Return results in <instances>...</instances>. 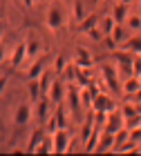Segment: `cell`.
<instances>
[{"label": "cell", "instance_id": "cell-1", "mask_svg": "<svg viewBox=\"0 0 141 156\" xmlns=\"http://www.w3.org/2000/svg\"><path fill=\"white\" fill-rule=\"evenodd\" d=\"M101 76H103V83H105V87H108L110 94H119V91H121L117 65H108V62H105V65L101 67Z\"/></svg>", "mask_w": 141, "mask_h": 156}, {"label": "cell", "instance_id": "cell-2", "mask_svg": "<svg viewBox=\"0 0 141 156\" xmlns=\"http://www.w3.org/2000/svg\"><path fill=\"white\" fill-rule=\"evenodd\" d=\"M52 138H54V152H58V154H65L69 150V127H58L54 134H52Z\"/></svg>", "mask_w": 141, "mask_h": 156}, {"label": "cell", "instance_id": "cell-3", "mask_svg": "<svg viewBox=\"0 0 141 156\" xmlns=\"http://www.w3.org/2000/svg\"><path fill=\"white\" fill-rule=\"evenodd\" d=\"M92 109H94V112H114V109H117V103L108 96V91H101V94L94 96Z\"/></svg>", "mask_w": 141, "mask_h": 156}, {"label": "cell", "instance_id": "cell-4", "mask_svg": "<svg viewBox=\"0 0 141 156\" xmlns=\"http://www.w3.org/2000/svg\"><path fill=\"white\" fill-rule=\"evenodd\" d=\"M27 58V42L25 40H20L16 47H13V51L9 56V67L11 69H18L20 65H23V60Z\"/></svg>", "mask_w": 141, "mask_h": 156}, {"label": "cell", "instance_id": "cell-5", "mask_svg": "<svg viewBox=\"0 0 141 156\" xmlns=\"http://www.w3.org/2000/svg\"><path fill=\"white\" fill-rule=\"evenodd\" d=\"M63 23H65V18H63V11H61V7L58 5H52L49 7V13H47V27L52 31H58Z\"/></svg>", "mask_w": 141, "mask_h": 156}, {"label": "cell", "instance_id": "cell-6", "mask_svg": "<svg viewBox=\"0 0 141 156\" xmlns=\"http://www.w3.org/2000/svg\"><path fill=\"white\" fill-rule=\"evenodd\" d=\"M32 105L29 103H20L18 105V109H16V114H13V123H16L18 127H25L27 123L32 120Z\"/></svg>", "mask_w": 141, "mask_h": 156}, {"label": "cell", "instance_id": "cell-7", "mask_svg": "<svg viewBox=\"0 0 141 156\" xmlns=\"http://www.w3.org/2000/svg\"><path fill=\"white\" fill-rule=\"evenodd\" d=\"M123 127V116H121V112H110V118H108V123H105L103 129L105 132H110V134H117L119 129Z\"/></svg>", "mask_w": 141, "mask_h": 156}, {"label": "cell", "instance_id": "cell-8", "mask_svg": "<svg viewBox=\"0 0 141 156\" xmlns=\"http://www.w3.org/2000/svg\"><path fill=\"white\" fill-rule=\"evenodd\" d=\"M47 98H49V103H52V105H58V103L63 101V80H61V78H54Z\"/></svg>", "mask_w": 141, "mask_h": 156}, {"label": "cell", "instance_id": "cell-9", "mask_svg": "<svg viewBox=\"0 0 141 156\" xmlns=\"http://www.w3.org/2000/svg\"><path fill=\"white\" fill-rule=\"evenodd\" d=\"M141 89V76H128L125 78V83L121 85V91L123 94H128V96H132V94H137V91Z\"/></svg>", "mask_w": 141, "mask_h": 156}, {"label": "cell", "instance_id": "cell-10", "mask_svg": "<svg viewBox=\"0 0 141 156\" xmlns=\"http://www.w3.org/2000/svg\"><path fill=\"white\" fill-rule=\"evenodd\" d=\"M49 105H52V103H49L47 96H43V98L36 103V118L40 120V123H47V118L52 116V114H49Z\"/></svg>", "mask_w": 141, "mask_h": 156}, {"label": "cell", "instance_id": "cell-11", "mask_svg": "<svg viewBox=\"0 0 141 156\" xmlns=\"http://www.w3.org/2000/svg\"><path fill=\"white\" fill-rule=\"evenodd\" d=\"M74 62L79 67H92L94 65V58H92V54L87 51V49H83V47H76V58Z\"/></svg>", "mask_w": 141, "mask_h": 156}, {"label": "cell", "instance_id": "cell-12", "mask_svg": "<svg viewBox=\"0 0 141 156\" xmlns=\"http://www.w3.org/2000/svg\"><path fill=\"white\" fill-rule=\"evenodd\" d=\"M114 147V134L110 132H101V138H98V145H96V152H110Z\"/></svg>", "mask_w": 141, "mask_h": 156}, {"label": "cell", "instance_id": "cell-13", "mask_svg": "<svg viewBox=\"0 0 141 156\" xmlns=\"http://www.w3.org/2000/svg\"><path fill=\"white\" fill-rule=\"evenodd\" d=\"M112 18L117 20V25H123L125 20H128V5L119 0V2L114 5V9H112Z\"/></svg>", "mask_w": 141, "mask_h": 156}, {"label": "cell", "instance_id": "cell-14", "mask_svg": "<svg viewBox=\"0 0 141 156\" xmlns=\"http://www.w3.org/2000/svg\"><path fill=\"white\" fill-rule=\"evenodd\" d=\"M94 27H98V13H87V16L79 23V29L83 34H87L90 29H94Z\"/></svg>", "mask_w": 141, "mask_h": 156}, {"label": "cell", "instance_id": "cell-15", "mask_svg": "<svg viewBox=\"0 0 141 156\" xmlns=\"http://www.w3.org/2000/svg\"><path fill=\"white\" fill-rule=\"evenodd\" d=\"M43 72H45V58H43V56H36V60H34L32 67L27 69V76H29V78H38Z\"/></svg>", "mask_w": 141, "mask_h": 156}, {"label": "cell", "instance_id": "cell-16", "mask_svg": "<svg viewBox=\"0 0 141 156\" xmlns=\"http://www.w3.org/2000/svg\"><path fill=\"white\" fill-rule=\"evenodd\" d=\"M27 89H29V96H32V105H36L40 98H43V94H40V83H38V78H29V83H27Z\"/></svg>", "mask_w": 141, "mask_h": 156}, {"label": "cell", "instance_id": "cell-17", "mask_svg": "<svg viewBox=\"0 0 141 156\" xmlns=\"http://www.w3.org/2000/svg\"><path fill=\"white\" fill-rule=\"evenodd\" d=\"M121 49H125V51H130V54H141V36H132L128 40H123Z\"/></svg>", "mask_w": 141, "mask_h": 156}, {"label": "cell", "instance_id": "cell-18", "mask_svg": "<svg viewBox=\"0 0 141 156\" xmlns=\"http://www.w3.org/2000/svg\"><path fill=\"white\" fill-rule=\"evenodd\" d=\"M76 80H79L81 87H90V85H92V72H90V67H79Z\"/></svg>", "mask_w": 141, "mask_h": 156}, {"label": "cell", "instance_id": "cell-19", "mask_svg": "<svg viewBox=\"0 0 141 156\" xmlns=\"http://www.w3.org/2000/svg\"><path fill=\"white\" fill-rule=\"evenodd\" d=\"M45 138V132L43 129H34V134L29 136V140H27V152H36V147L40 145V140Z\"/></svg>", "mask_w": 141, "mask_h": 156}, {"label": "cell", "instance_id": "cell-20", "mask_svg": "<svg viewBox=\"0 0 141 156\" xmlns=\"http://www.w3.org/2000/svg\"><path fill=\"white\" fill-rule=\"evenodd\" d=\"M119 112H121V116H123V118H130V116L139 114V105H137L135 101H125L121 107H119Z\"/></svg>", "mask_w": 141, "mask_h": 156}, {"label": "cell", "instance_id": "cell-21", "mask_svg": "<svg viewBox=\"0 0 141 156\" xmlns=\"http://www.w3.org/2000/svg\"><path fill=\"white\" fill-rule=\"evenodd\" d=\"M67 101H69V109H72V114H76L79 107H81V91L67 89Z\"/></svg>", "mask_w": 141, "mask_h": 156}, {"label": "cell", "instance_id": "cell-22", "mask_svg": "<svg viewBox=\"0 0 141 156\" xmlns=\"http://www.w3.org/2000/svg\"><path fill=\"white\" fill-rule=\"evenodd\" d=\"M38 83H40V94L47 96L49 94V87H52V83H54V78L49 76V72H43L38 76Z\"/></svg>", "mask_w": 141, "mask_h": 156}, {"label": "cell", "instance_id": "cell-23", "mask_svg": "<svg viewBox=\"0 0 141 156\" xmlns=\"http://www.w3.org/2000/svg\"><path fill=\"white\" fill-rule=\"evenodd\" d=\"M27 58H36V56L40 54V42L38 38H27Z\"/></svg>", "mask_w": 141, "mask_h": 156}, {"label": "cell", "instance_id": "cell-24", "mask_svg": "<svg viewBox=\"0 0 141 156\" xmlns=\"http://www.w3.org/2000/svg\"><path fill=\"white\" fill-rule=\"evenodd\" d=\"M94 91H92V87H81V103H83V107H92V103H94Z\"/></svg>", "mask_w": 141, "mask_h": 156}, {"label": "cell", "instance_id": "cell-25", "mask_svg": "<svg viewBox=\"0 0 141 156\" xmlns=\"http://www.w3.org/2000/svg\"><path fill=\"white\" fill-rule=\"evenodd\" d=\"M128 138H130V129L128 127H121V129L114 134V147H112V152H117V147H121Z\"/></svg>", "mask_w": 141, "mask_h": 156}, {"label": "cell", "instance_id": "cell-26", "mask_svg": "<svg viewBox=\"0 0 141 156\" xmlns=\"http://www.w3.org/2000/svg\"><path fill=\"white\" fill-rule=\"evenodd\" d=\"M98 27H101V31L105 34V36H110V34H112V29L117 27V20L112 18V13H110V16H103V20L98 23Z\"/></svg>", "mask_w": 141, "mask_h": 156}, {"label": "cell", "instance_id": "cell-27", "mask_svg": "<svg viewBox=\"0 0 141 156\" xmlns=\"http://www.w3.org/2000/svg\"><path fill=\"white\" fill-rule=\"evenodd\" d=\"M36 152H40V154H52L54 152V138H52V134L40 140V145L36 147Z\"/></svg>", "mask_w": 141, "mask_h": 156}, {"label": "cell", "instance_id": "cell-28", "mask_svg": "<svg viewBox=\"0 0 141 156\" xmlns=\"http://www.w3.org/2000/svg\"><path fill=\"white\" fill-rule=\"evenodd\" d=\"M65 67H67V56L65 54H58V56H56V62H54V74L56 76H63Z\"/></svg>", "mask_w": 141, "mask_h": 156}, {"label": "cell", "instance_id": "cell-29", "mask_svg": "<svg viewBox=\"0 0 141 156\" xmlns=\"http://www.w3.org/2000/svg\"><path fill=\"white\" fill-rule=\"evenodd\" d=\"M125 23H128V27L132 31H141V13H130Z\"/></svg>", "mask_w": 141, "mask_h": 156}, {"label": "cell", "instance_id": "cell-30", "mask_svg": "<svg viewBox=\"0 0 141 156\" xmlns=\"http://www.w3.org/2000/svg\"><path fill=\"white\" fill-rule=\"evenodd\" d=\"M125 152H139V143H135V140L128 138L121 147H117V154H125Z\"/></svg>", "mask_w": 141, "mask_h": 156}, {"label": "cell", "instance_id": "cell-31", "mask_svg": "<svg viewBox=\"0 0 141 156\" xmlns=\"http://www.w3.org/2000/svg\"><path fill=\"white\" fill-rule=\"evenodd\" d=\"M123 127H128V129H135V127H141V112L130 118H123Z\"/></svg>", "mask_w": 141, "mask_h": 156}, {"label": "cell", "instance_id": "cell-32", "mask_svg": "<svg viewBox=\"0 0 141 156\" xmlns=\"http://www.w3.org/2000/svg\"><path fill=\"white\" fill-rule=\"evenodd\" d=\"M83 18H85V13H83V2H81V0H76V2H74V20H76V23H81Z\"/></svg>", "mask_w": 141, "mask_h": 156}, {"label": "cell", "instance_id": "cell-33", "mask_svg": "<svg viewBox=\"0 0 141 156\" xmlns=\"http://www.w3.org/2000/svg\"><path fill=\"white\" fill-rule=\"evenodd\" d=\"M47 129H49V134H54L56 129H58V118H56L54 112H52V116L47 118Z\"/></svg>", "mask_w": 141, "mask_h": 156}, {"label": "cell", "instance_id": "cell-34", "mask_svg": "<svg viewBox=\"0 0 141 156\" xmlns=\"http://www.w3.org/2000/svg\"><path fill=\"white\" fill-rule=\"evenodd\" d=\"M87 36L92 38V40H96V42H98V40H103L105 34H103L101 29H98V27H94V29H90V31H87Z\"/></svg>", "mask_w": 141, "mask_h": 156}, {"label": "cell", "instance_id": "cell-35", "mask_svg": "<svg viewBox=\"0 0 141 156\" xmlns=\"http://www.w3.org/2000/svg\"><path fill=\"white\" fill-rule=\"evenodd\" d=\"M132 67H135V76H141V54H135V62H132Z\"/></svg>", "mask_w": 141, "mask_h": 156}, {"label": "cell", "instance_id": "cell-36", "mask_svg": "<svg viewBox=\"0 0 141 156\" xmlns=\"http://www.w3.org/2000/svg\"><path fill=\"white\" fill-rule=\"evenodd\" d=\"M110 36L114 38V40L119 42V45H121V36H123V31H121V25H117L114 29H112V34H110Z\"/></svg>", "mask_w": 141, "mask_h": 156}, {"label": "cell", "instance_id": "cell-37", "mask_svg": "<svg viewBox=\"0 0 141 156\" xmlns=\"http://www.w3.org/2000/svg\"><path fill=\"white\" fill-rule=\"evenodd\" d=\"M130 140H135V143H141V127H135V129H130Z\"/></svg>", "mask_w": 141, "mask_h": 156}, {"label": "cell", "instance_id": "cell-38", "mask_svg": "<svg viewBox=\"0 0 141 156\" xmlns=\"http://www.w3.org/2000/svg\"><path fill=\"white\" fill-rule=\"evenodd\" d=\"M7 85H9V78L7 76H0V96L5 94V89H7Z\"/></svg>", "mask_w": 141, "mask_h": 156}, {"label": "cell", "instance_id": "cell-39", "mask_svg": "<svg viewBox=\"0 0 141 156\" xmlns=\"http://www.w3.org/2000/svg\"><path fill=\"white\" fill-rule=\"evenodd\" d=\"M130 98H132V101H135V103H137V105H141V89H139V91H137V94H132V96H130Z\"/></svg>", "mask_w": 141, "mask_h": 156}, {"label": "cell", "instance_id": "cell-40", "mask_svg": "<svg viewBox=\"0 0 141 156\" xmlns=\"http://www.w3.org/2000/svg\"><path fill=\"white\" fill-rule=\"evenodd\" d=\"M5 60V45H2V40H0V62Z\"/></svg>", "mask_w": 141, "mask_h": 156}, {"label": "cell", "instance_id": "cell-41", "mask_svg": "<svg viewBox=\"0 0 141 156\" xmlns=\"http://www.w3.org/2000/svg\"><path fill=\"white\" fill-rule=\"evenodd\" d=\"M23 5L27 7V9H29V7H34V5H36V0H23Z\"/></svg>", "mask_w": 141, "mask_h": 156}, {"label": "cell", "instance_id": "cell-42", "mask_svg": "<svg viewBox=\"0 0 141 156\" xmlns=\"http://www.w3.org/2000/svg\"><path fill=\"white\" fill-rule=\"evenodd\" d=\"M121 2H125V5H132V2H135V0H121Z\"/></svg>", "mask_w": 141, "mask_h": 156}, {"label": "cell", "instance_id": "cell-43", "mask_svg": "<svg viewBox=\"0 0 141 156\" xmlns=\"http://www.w3.org/2000/svg\"><path fill=\"white\" fill-rule=\"evenodd\" d=\"M0 38H2V20H0Z\"/></svg>", "mask_w": 141, "mask_h": 156}, {"label": "cell", "instance_id": "cell-44", "mask_svg": "<svg viewBox=\"0 0 141 156\" xmlns=\"http://www.w3.org/2000/svg\"><path fill=\"white\" fill-rule=\"evenodd\" d=\"M139 152H141V147H139ZM139 152H137V154H139Z\"/></svg>", "mask_w": 141, "mask_h": 156}]
</instances>
